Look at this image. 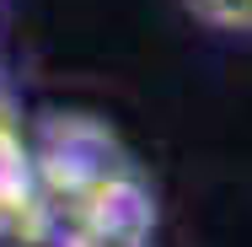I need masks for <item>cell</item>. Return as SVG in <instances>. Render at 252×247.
Listing matches in <instances>:
<instances>
[{"instance_id": "4", "label": "cell", "mask_w": 252, "mask_h": 247, "mask_svg": "<svg viewBox=\"0 0 252 247\" xmlns=\"http://www.w3.org/2000/svg\"><path fill=\"white\" fill-rule=\"evenodd\" d=\"M27 124H22V113H16V102L0 92V167H27Z\"/></svg>"}, {"instance_id": "1", "label": "cell", "mask_w": 252, "mask_h": 247, "mask_svg": "<svg viewBox=\"0 0 252 247\" xmlns=\"http://www.w3.org/2000/svg\"><path fill=\"white\" fill-rule=\"evenodd\" d=\"M32 183L49 204L59 237H81L102 247H151L156 199L140 177L134 156L113 140V129L86 113L43 118L27 150Z\"/></svg>"}, {"instance_id": "2", "label": "cell", "mask_w": 252, "mask_h": 247, "mask_svg": "<svg viewBox=\"0 0 252 247\" xmlns=\"http://www.w3.org/2000/svg\"><path fill=\"white\" fill-rule=\"evenodd\" d=\"M49 242H59V226L32 183V167H0V247H49Z\"/></svg>"}, {"instance_id": "5", "label": "cell", "mask_w": 252, "mask_h": 247, "mask_svg": "<svg viewBox=\"0 0 252 247\" xmlns=\"http://www.w3.org/2000/svg\"><path fill=\"white\" fill-rule=\"evenodd\" d=\"M49 247H102V242H81V237H59V242H49Z\"/></svg>"}, {"instance_id": "3", "label": "cell", "mask_w": 252, "mask_h": 247, "mask_svg": "<svg viewBox=\"0 0 252 247\" xmlns=\"http://www.w3.org/2000/svg\"><path fill=\"white\" fill-rule=\"evenodd\" d=\"M193 11V22L215 33H252V0H183Z\"/></svg>"}]
</instances>
